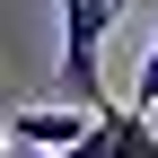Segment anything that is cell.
<instances>
[{
  "label": "cell",
  "instance_id": "obj_1",
  "mask_svg": "<svg viewBox=\"0 0 158 158\" xmlns=\"http://www.w3.org/2000/svg\"><path fill=\"white\" fill-rule=\"evenodd\" d=\"M132 0H62V62H53V88L70 106H106V27Z\"/></svg>",
  "mask_w": 158,
  "mask_h": 158
},
{
  "label": "cell",
  "instance_id": "obj_2",
  "mask_svg": "<svg viewBox=\"0 0 158 158\" xmlns=\"http://www.w3.org/2000/svg\"><path fill=\"white\" fill-rule=\"evenodd\" d=\"M88 114L97 106H70V97H62V106H9V114H0V149H70L79 141V132H88Z\"/></svg>",
  "mask_w": 158,
  "mask_h": 158
},
{
  "label": "cell",
  "instance_id": "obj_3",
  "mask_svg": "<svg viewBox=\"0 0 158 158\" xmlns=\"http://www.w3.org/2000/svg\"><path fill=\"white\" fill-rule=\"evenodd\" d=\"M158 106V35H149V62H141V79H132V114H149Z\"/></svg>",
  "mask_w": 158,
  "mask_h": 158
},
{
  "label": "cell",
  "instance_id": "obj_4",
  "mask_svg": "<svg viewBox=\"0 0 158 158\" xmlns=\"http://www.w3.org/2000/svg\"><path fill=\"white\" fill-rule=\"evenodd\" d=\"M9 158H62V149H18V141H9Z\"/></svg>",
  "mask_w": 158,
  "mask_h": 158
},
{
  "label": "cell",
  "instance_id": "obj_5",
  "mask_svg": "<svg viewBox=\"0 0 158 158\" xmlns=\"http://www.w3.org/2000/svg\"><path fill=\"white\" fill-rule=\"evenodd\" d=\"M0 114H9V106H0Z\"/></svg>",
  "mask_w": 158,
  "mask_h": 158
}]
</instances>
